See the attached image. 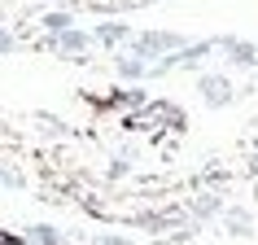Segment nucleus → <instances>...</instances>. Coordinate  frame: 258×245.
Returning a JSON list of instances; mask_svg holds the SVG:
<instances>
[{"label": "nucleus", "instance_id": "nucleus-5", "mask_svg": "<svg viewBox=\"0 0 258 245\" xmlns=\"http://www.w3.org/2000/svg\"><path fill=\"white\" fill-rule=\"evenodd\" d=\"M35 241L40 245H57V232L53 228H35Z\"/></svg>", "mask_w": 258, "mask_h": 245}, {"label": "nucleus", "instance_id": "nucleus-6", "mask_svg": "<svg viewBox=\"0 0 258 245\" xmlns=\"http://www.w3.org/2000/svg\"><path fill=\"white\" fill-rule=\"evenodd\" d=\"M66 22H70L66 14H53V18H48V27H53V31H66Z\"/></svg>", "mask_w": 258, "mask_h": 245}, {"label": "nucleus", "instance_id": "nucleus-8", "mask_svg": "<svg viewBox=\"0 0 258 245\" xmlns=\"http://www.w3.org/2000/svg\"><path fill=\"white\" fill-rule=\"evenodd\" d=\"M9 44H14V40H9V35H5V31H0V53H5V48H9Z\"/></svg>", "mask_w": 258, "mask_h": 245}, {"label": "nucleus", "instance_id": "nucleus-4", "mask_svg": "<svg viewBox=\"0 0 258 245\" xmlns=\"http://www.w3.org/2000/svg\"><path fill=\"white\" fill-rule=\"evenodd\" d=\"M57 44H66V48H88V35H83V31H61Z\"/></svg>", "mask_w": 258, "mask_h": 245}, {"label": "nucleus", "instance_id": "nucleus-7", "mask_svg": "<svg viewBox=\"0 0 258 245\" xmlns=\"http://www.w3.org/2000/svg\"><path fill=\"white\" fill-rule=\"evenodd\" d=\"M96 245H132V241H122V236H101Z\"/></svg>", "mask_w": 258, "mask_h": 245}, {"label": "nucleus", "instance_id": "nucleus-2", "mask_svg": "<svg viewBox=\"0 0 258 245\" xmlns=\"http://www.w3.org/2000/svg\"><path fill=\"white\" fill-rule=\"evenodd\" d=\"M228 48H232V62H236V66H254L258 62V53L249 48V44H228Z\"/></svg>", "mask_w": 258, "mask_h": 245}, {"label": "nucleus", "instance_id": "nucleus-3", "mask_svg": "<svg viewBox=\"0 0 258 245\" xmlns=\"http://www.w3.org/2000/svg\"><path fill=\"white\" fill-rule=\"evenodd\" d=\"M175 35H140V48H175Z\"/></svg>", "mask_w": 258, "mask_h": 245}, {"label": "nucleus", "instance_id": "nucleus-1", "mask_svg": "<svg viewBox=\"0 0 258 245\" xmlns=\"http://www.w3.org/2000/svg\"><path fill=\"white\" fill-rule=\"evenodd\" d=\"M202 88H206V101H210V105H223V101H232V83H228V79H219V75H206Z\"/></svg>", "mask_w": 258, "mask_h": 245}]
</instances>
